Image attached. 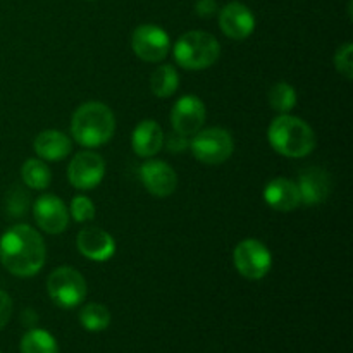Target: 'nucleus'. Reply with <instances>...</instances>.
Here are the masks:
<instances>
[{
	"instance_id": "obj_20",
	"label": "nucleus",
	"mask_w": 353,
	"mask_h": 353,
	"mask_svg": "<svg viewBox=\"0 0 353 353\" xmlns=\"http://www.w3.org/2000/svg\"><path fill=\"white\" fill-rule=\"evenodd\" d=\"M23 183L31 190H47L52 183V172L41 159H28L21 168Z\"/></svg>"
},
{
	"instance_id": "obj_17",
	"label": "nucleus",
	"mask_w": 353,
	"mask_h": 353,
	"mask_svg": "<svg viewBox=\"0 0 353 353\" xmlns=\"http://www.w3.org/2000/svg\"><path fill=\"white\" fill-rule=\"evenodd\" d=\"M131 147L138 157H154L164 147V131L154 119H145L137 124L131 134Z\"/></svg>"
},
{
	"instance_id": "obj_8",
	"label": "nucleus",
	"mask_w": 353,
	"mask_h": 353,
	"mask_svg": "<svg viewBox=\"0 0 353 353\" xmlns=\"http://www.w3.org/2000/svg\"><path fill=\"white\" fill-rule=\"evenodd\" d=\"M131 48L141 61L161 62L171 50V40L157 24H140L131 34Z\"/></svg>"
},
{
	"instance_id": "obj_26",
	"label": "nucleus",
	"mask_w": 353,
	"mask_h": 353,
	"mask_svg": "<svg viewBox=\"0 0 353 353\" xmlns=\"http://www.w3.org/2000/svg\"><path fill=\"white\" fill-rule=\"evenodd\" d=\"M164 145L171 154H181L190 147V140L188 137H183V134L172 131L168 138L164 137Z\"/></svg>"
},
{
	"instance_id": "obj_3",
	"label": "nucleus",
	"mask_w": 353,
	"mask_h": 353,
	"mask_svg": "<svg viewBox=\"0 0 353 353\" xmlns=\"http://www.w3.org/2000/svg\"><path fill=\"white\" fill-rule=\"evenodd\" d=\"M268 140L278 154L290 159H302L316 148V133L303 119L279 114L268 130Z\"/></svg>"
},
{
	"instance_id": "obj_23",
	"label": "nucleus",
	"mask_w": 353,
	"mask_h": 353,
	"mask_svg": "<svg viewBox=\"0 0 353 353\" xmlns=\"http://www.w3.org/2000/svg\"><path fill=\"white\" fill-rule=\"evenodd\" d=\"M269 105L279 114H290L296 105V92L290 83L279 81L269 90Z\"/></svg>"
},
{
	"instance_id": "obj_22",
	"label": "nucleus",
	"mask_w": 353,
	"mask_h": 353,
	"mask_svg": "<svg viewBox=\"0 0 353 353\" xmlns=\"http://www.w3.org/2000/svg\"><path fill=\"white\" fill-rule=\"evenodd\" d=\"M79 323L90 333H100L110 326V312L102 303H86L79 310Z\"/></svg>"
},
{
	"instance_id": "obj_18",
	"label": "nucleus",
	"mask_w": 353,
	"mask_h": 353,
	"mask_svg": "<svg viewBox=\"0 0 353 353\" xmlns=\"http://www.w3.org/2000/svg\"><path fill=\"white\" fill-rule=\"evenodd\" d=\"M34 154L45 162H59L68 157L72 150V141L68 134L59 130H45L34 138Z\"/></svg>"
},
{
	"instance_id": "obj_27",
	"label": "nucleus",
	"mask_w": 353,
	"mask_h": 353,
	"mask_svg": "<svg viewBox=\"0 0 353 353\" xmlns=\"http://www.w3.org/2000/svg\"><path fill=\"white\" fill-rule=\"evenodd\" d=\"M10 317H12V299L9 293L0 290V331L9 324Z\"/></svg>"
},
{
	"instance_id": "obj_25",
	"label": "nucleus",
	"mask_w": 353,
	"mask_h": 353,
	"mask_svg": "<svg viewBox=\"0 0 353 353\" xmlns=\"http://www.w3.org/2000/svg\"><path fill=\"white\" fill-rule=\"evenodd\" d=\"M334 68L345 79L353 78V45L345 43L334 54Z\"/></svg>"
},
{
	"instance_id": "obj_12",
	"label": "nucleus",
	"mask_w": 353,
	"mask_h": 353,
	"mask_svg": "<svg viewBox=\"0 0 353 353\" xmlns=\"http://www.w3.org/2000/svg\"><path fill=\"white\" fill-rule=\"evenodd\" d=\"M140 179L148 193L159 199L172 195L178 186V174L168 162L152 159L141 164Z\"/></svg>"
},
{
	"instance_id": "obj_2",
	"label": "nucleus",
	"mask_w": 353,
	"mask_h": 353,
	"mask_svg": "<svg viewBox=\"0 0 353 353\" xmlns=\"http://www.w3.org/2000/svg\"><path fill=\"white\" fill-rule=\"evenodd\" d=\"M116 131L114 112L102 102H85L71 117V134L85 148H97L110 141Z\"/></svg>"
},
{
	"instance_id": "obj_9",
	"label": "nucleus",
	"mask_w": 353,
	"mask_h": 353,
	"mask_svg": "<svg viewBox=\"0 0 353 353\" xmlns=\"http://www.w3.org/2000/svg\"><path fill=\"white\" fill-rule=\"evenodd\" d=\"M105 176V162L102 155L92 150H83L72 157L68 165V179L76 190L97 188Z\"/></svg>"
},
{
	"instance_id": "obj_28",
	"label": "nucleus",
	"mask_w": 353,
	"mask_h": 353,
	"mask_svg": "<svg viewBox=\"0 0 353 353\" xmlns=\"http://www.w3.org/2000/svg\"><path fill=\"white\" fill-rule=\"evenodd\" d=\"M219 7H217L216 0H196L195 3V12L199 17L209 19V17L216 16Z\"/></svg>"
},
{
	"instance_id": "obj_19",
	"label": "nucleus",
	"mask_w": 353,
	"mask_h": 353,
	"mask_svg": "<svg viewBox=\"0 0 353 353\" xmlns=\"http://www.w3.org/2000/svg\"><path fill=\"white\" fill-rule=\"evenodd\" d=\"M152 93L159 99H169L179 88V74L174 65L162 64L150 76Z\"/></svg>"
},
{
	"instance_id": "obj_16",
	"label": "nucleus",
	"mask_w": 353,
	"mask_h": 353,
	"mask_svg": "<svg viewBox=\"0 0 353 353\" xmlns=\"http://www.w3.org/2000/svg\"><path fill=\"white\" fill-rule=\"evenodd\" d=\"M264 200L271 209L278 212H292L302 205L299 186L286 178H274L265 185Z\"/></svg>"
},
{
	"instance_id": "obj_15",
	"label": "nucleus",
	"mask_w": 353,
	"mask_h": 353,
	"mask_svg": "<svg viewBox=\"0 0 353 353\" xmlns=\"http://www.w3.org/2000/svg\"><path fill=\"white\" fill-rule=\"evenodd\" d=\"M76 247L79 254L92 262H107L116 254V241L100 228L88 226L83 228L76 238Z\"/></svg>"
},
{
	"instance_id": "obj_1",
	"label": "nucleus",
	"mask_w": 353,
	"mask_h": 353,
	"mask_svg": "<svg viewBox=\"0 0 353 353\" xmlns=\"http://www.w3.org/2000/svg\"><path fill=\"white\" fill-rule=\"evenodd\" d=\"M47 248L41 234L28 224H16L0 236V262L16 278H33L45 265Z\"/></svg>"
},
{
	"instance_id": "obj_6",
	"label": "nucleus",
	"mask_w": 353,
	"mask_h": 353,
	"mask_svg": "<svg viewBox=\"0 0 353 353\" xmlns=\"http://www.w3.org/2000/svg\"><path fill=\"white\" fill-rule=\"evenodd\" d=\"M193 157L207 165H217L226 162L234 152V141L230 131L224 128H207L193 134L190 141Z\"/></svg>"
},
{
	"instance_id": "obj_14",
	"label": "nucleus",
	"mask_w": 353,
	"mask_h": 353,
	"mask_svg": "<svg viewBox=\"0 0 353 353\" xmlns=\"http://www.w3.org/2000/svg\"><path fill=\"white\" fill-rule=\"evenodd\" d=\"M219 26L231 40H245L255 30V16L245 3L230 2L219 10Z\"/></svg>"
},
{
	"instance_id": "obj_21",
	"label": "nucleus",
	"mask_w": 353,
	"mask_h": 353,
	"mask_svg": "<svg viewBox=\"0 0 353 353\" xmlns=\"http://www.w3.org/2000/svg\"><path fill=\"white\" fill-rule=\"evenodd\" d=\"M19 350L21 353H59V345L48 331L33 327L21 338Z\"/></svg>"
},
{
	"instance_id": "obj_11",
	"label": "nucleus",
	"mask_w": 353,
	"mask_h": 353,
	"mask_svg": "<svg viewBox=\"0 0 353 353\" xmlns=\"http://www.w3.org/2000/svg\"><path fill=\"white\" fill-rule=\"evenodd\" d=\"M33 216L38 228L48 234L64 233L69 226V210L59 196L41 195L33 203Z\"/></svg>"
},
{
	"instance_id": "obj_13",
	"label": "nucleus",
	"mask_w": 353,
	"mask_h": 353,
	"mask_svg": "<svg viewBox=\"0 0 353 353\" xmlns=\"http://www.w3.org/2000/svg\"><path fill=\"white\" fill-rule=\"evenodd\" d=\"M299 192L302 203L307 207H316L326 202L333 190V179L330 172L323 168H305L299 176Z\"/></svg>"
},
{
	"instance_id": "obj_7",
	"label": "nucleus",
	"mask_w": 353,
	"mask_h": 353,
	"mask_svg": "<svg viewBox=\"0 0 353 353\" xmlns=\"http://www.w3.org/2000/svg\"><path fill=\"white\" fill-rule=\"evenodd\" d=\"M233 262L240 276L257 281L265 278L272 268V255L262 241L248 238L240 241L233 252Z\"/></svg>"
},
{
	"instance_id": "obj_5",
	"label": "nucleus",
	"mask_w": 353,
	"mask_h": 353,
	"mask_svg": "<svg viewBox=\"0 0 353 353\" xmlns=\"http://www.w3.org/2000/svg\"><path fill=\"white\" fill-rule=\"evenodd\" d=\"M47 292L52 302L61 309H74L86 299V281L74 268L62 265L47 278Z\"/></svg>"
},
{
	"instance_id": "obj_24",
	"label": "nucleus",
	"mask_w": 353,
	"mask_h": 353,
	"mask_svg": "<svg viewBox=\"0 0 353 353\" xmlns=\"http://www.w3.org/2000/svg\"><path fill=\"white\" fill-rule=\"evenodd\" d=\"M69 217L76 223H88L95 217V205L92 200L85 195H78L71 200V209H69Z\"/></svg>"
},
{
	"instance_id": "obj_4",
	"label": "nucleus",
	"mask_w": 353,
	"mask_h": 353,
	"mask_svg": "<svg viewBox=\"0 0 353 353\" xmlns=\"http://www.w3.org/2000/svg\"><path fill=\"white\" fill-rule=\"evenodd\" d=\"M221 55V43L207 31H188L174 43V61L188 71L209 69Z\"/></svg>"
},
{
	"instance_id": "obj_29",
	"label": "nucleus",
	"mask_w": 353,
	"mask_h": 353,
	"mask_svg": "<svg viewBox=\"0 0 353 353\" xmlns=\"http://www.w3.org/2000/svg\"><path fill=\"white\" fill-rule=\"evenodd\" d=\"M0 353H2V352H0Z\"/></svg>"
},
{
	"instance_id": "obj_10",
	"label": "nucleus",
	"mask_w": 353,
	"mask_h": 353,
	"mask_svg": "<svg viewBox=\"0 0 353 353\" xmlns=\"http://www.w3.org/2000/svg\"><path fill=\"white\" fill-rule=\"evenodd\" d=\"M207 119L205 103L195 95H185L174 103L171 110V124L176 133L193 137L202 130Z\"/></svg>"
}]
</instances>
